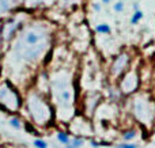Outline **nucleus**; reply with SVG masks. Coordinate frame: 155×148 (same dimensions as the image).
I'll use <instances>...</instances> for the list:
<instances>
[{"instance_id": "obj_13", "label": "nucleus", "mask_w": 155, "mask_h": 148, "mask_svg": "<svg viewBox=\"0 0 155 148\" xmlns=\"http://www.w3.org/2000/svg\"><path fill=\"white\" fill-rule=\"evenodd\" d=\"M116 148H137V147H136V144L123 143V144H118V146H116Z\"/></svg>"}, {"instance_id": "obj_6", "label": "nucleus", "mask_w": 155, "mask_h": 148, "mask_svg": "<svg viewBox=\"0 0 155 148\" xmlns=\"http://www.w3.org/2000/svg\"><path fill=\"white\" fill-rule=\"evenodd\" d=\"M95 31H97V33H99V34H109V33L112 31V29H110L109 24H106V23H101V24H98V26L95 27Z\"/></svg>"}, {"instance_id": "obj_8", "label": "nucleus", "mask_w": 155, "mask_h": 148, "mask_svg": "<svg viewBox=\"0 0 155 148\" xmlns=\"http://www.w3.org/2000/svg\"><path fill=\"white\" fill-rule=\"evenodd\" d=\"M143 12L142 11H136V12L132 14V18H131V24H137L140 21L143 19Z\"/></svg>"}, {"instance_id": "obj_5", "label": "nucleus", "mask_w": 155, "mask_h": 148, "mask_svg": "<svg viewBox=\"0 0 155 148\" xmlns=\"http://www.w3.org/2000/svg\"><path fill=\"white\" fill-rule=\"evenodd\" d=\"M83 144H84V140L82 137H75L70 141L68 146H65V148H80Z\"/></svg>"}, {"instance_id": "obj_12", "label": "nucleus", "mask_w": 155, "mask_h": 148, "mask_svg": "<svg viewBox=\"0 0 155 148\" xmlns=\"http://www.w3.org/2000/svg\"><path fill=\"white\" fill-rule=\"evenodd\" d=\"M113 10L116 11V12H121V11L124 10V3L121 2H117V3H114V5H113Z\"/></svg>"}, {"instance_id": "obj_17", "label": "nucleus", "mask_w": 155, "mask_h": 148, "mask_svg": "<svg viewBox=\"0 0 155 148\" xmlns=\"http://www.w3.org/2000/svg\"><path fill=\"white\" fill-rule=\"evenodd\" d=\"M101 2L104 3V4H109V3H110V0H101Z\"/></svg>"}, {"instance_id": "obj_4", "label": "nucleus", "mask_w": 155, "mask_h": 148, "mask_svg": "<svg viewBox=\"0 0 155 148\" xmlns=\"http://www.w3.org/2000/svg\"><path fill=\"white\" fill-rule=\"evenodd\" d=\"M19 0H0V12H5L10 11L12 7L18 4Z\"/></svg>"}, {"instance_id": "obj_14", "label": "nucleus", "mask_w": 155, "mask_h": 148, "mask_svg": "<svg viewBox=\"0 0 155 148\" xmlns=\"http://www.w3.org/2000/svg\"><path fill=\"white\" fill-rule=\"evenodd\" d=\"M90 144H91V147H93V148H99V141H94V140H91V141H90Z\"/></svg>"}, {"instance_id": "obj_1", "label": "nucleus", "mask_w": 155, "mask_h": 148, "mask_svg": "<svg viewBox=\"0 0 155 148\" xmlns=\"http://www.w3.org/2000/svg\"><path fill=\"white\" fill-rule=\"evenodd\" d=\"M48 33L44 29H31L21 35L15 45V52L25 61H34L45 52Z\"/></svg>"}, {"instance_id": "obj_15", "label": "nucleus", "mask_w": 155, "mask_h": 148, "mask_svg": "<svg viewBox=\"0 0 155 148\" xmlns=\"http://www.w3.org/2000/svg\"><path fill=\"white\" fill-rule=\"evenodd\" d=\"M139 7H140V5L137 4V3H135V4H134V10H135V12H136V11H140V10H139Z\"/></svg>"}, {"instance_id": "obj_2", "label": "nucleus", "mask_w": 155, "mask_h": 148, "mask_svg": "<svg viewBox=\"0 0 155 148\" xmlns=\"http://www.w3.org/2000/svg\"><path fill=\"white\" fill-rule=\"evenodd\" d=\"M29 110L33 120L37 124H46L49 121V114H51L49 111L51 110L41 98L34 97L29 101Z\"/></svg>"}, {"instance_id": "obj_7", "label": "nucleus", "mask_w": 155, "mask_h": 148, "mask_svg": "<svg viewBox=\"0 0 155 148\" xmlns=\"http://www.w3.org/2000/svg\"><path fill=\"white\" fill-rule=\"evenodd\" d=\"M57 140L60 141L61 144H64V146H68L70 144V137H68V135L65 132H59L57 133Z\"/></svg>"}, {"instance_id": "obj_11", "label": "nucleus", "mask_w": 155, "mask_h": 148, "mask_svg": "<svg viewBox=\"0 0 155 148\" xmlns=\"http://www.w3.org/2000/svg\"><path fill=\"white\" fill-rule=\"evenodd\" d=\"M10 125L14 128V129H21V128H22L21 121H19V118H16V117H12V118H10Z\"/></svg>"}, {"instance_id": "obj_10", "label": "nucleus", "mask_w": 155, "mask_h": 148, "mask_svg": "<svg viewBox=\"0 0 155 148\" xmlns=\"http://www.w3.org/2000/svg\"><path fill=\"white\" fill-rule=\"evenodd\" d=\"M33 146L35 148H48V143L45 140H41V139H35L33 141Z\"/></svg>"}, {"instance_id": "obj_16", "label": "nucleus", "mask_w": 155, "mask_h": 148, "mask_svg": "<svg viewBox=\"0 0 155 148\" xmlns=\"http://www.w3.org/2000/svg\"><path fill=\"white\" fill-rule=\"evenodd\" d=\"M94 10H95V11H101V5L95 3V4H94Z\"/></svg>"}, {"instance_id": "obj_3", "label": "nucleus", "mask_w": 155, "mask_h": 148, "mask_svg": "<svg viewBox=\"0 0 155 148\" xmlns=\"http://www.w3.org/2000/svg\"><path fill=\"white\" fill-rule=\"evenodd\" d=\"M0 102L4 106H7L8 109H11V110H15L19 106V98L15 91H11V94L7 95V90L4 87L3 88L0 87Z\"/></svg>"}, {"instance_id": "obj_9", "label": "nucleus", "mask_w": 155, "mask_h": 148, "mask_svg": "<svg viewBox=\"0 0 155 148\" xmlns=\"http://www.w3.org/2000/svg\"><path fill=\"white\" fill-rule=\"evenodd\" d=\"M135 137H136V132H135V130H132V129L124 132V135H123V139L125 141H132Z\"/></svg>"}]
</instances>
